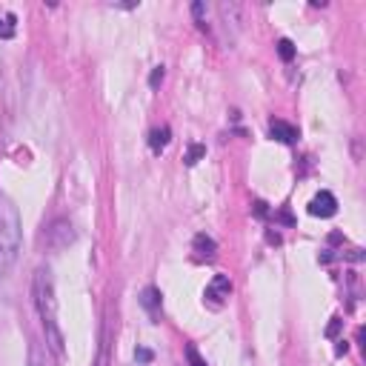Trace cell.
I'll return each instance as SVG.
<instances>
[{
	"label": "cell",
	"instance_id": "16",
	"mask_svg": "<svg viewBox=\"0 0 366 366\" xmlns=\"http://www.w3.org/2000/svg\"><path fill=\"white\" fill-rule=\"evenodd\" d=\"M164 77H166L164 66H155V69H152V75H149V86H152V89H157V86L164 83Z\"/></svg>",
	"mask_w": 366,
	"mask_h": 366
},
{
	"label": "cell",
	"instance_id": "21",
	"mask_svg": "<svg viewBox=\"0 0 366 366\" xmlns=\"http://www.w3.org/2000/svg\"><path fill=\"white\" fill-rule=\"evenodd\" d=\"M254 215H258V218H266L269 212H266V203L263 200H254Z\"/></svg>",
	"mask_w": 366,
	"mask_h": 366
},
{
	"label": "cell",
	"instance_id": "1",
	"mask_svg": "<svg viewBox=\"0 0 366 366\" xmlns=\"http://www.w3.org/2000/svg\"><path fill=\"white\" fill-rule=\"evenodd\" d=\"M31 298H35V309L40 315V324L46 332V346L52 355H63L66 341L57 326V298H55V278L49 266H38L35 278H31Z\"/></svg>",
	"mask_w": 366,
	"mask_h": 366
},
{
	"label": "cell",
	"instance_id": "3",
	"mask_svg": "<svg viewBox=\"0 0 366 366\" xmlns=\"http://www.w3.org/2000/svg\"><path fill=\"white\" fill-rule=\"evenodd\" d=\"M40 241H43V246L49 249V252H63V249H69L77 241V232H75L69 218H55L52 224L46 226Z\"/></svg>",
	"mask_w": 366,
	"mask_h": 366
},
{
	"label": "cell",
	"instance_id": "19",
	"mask_svg": "<svg viewBox=\"0 0 366 366\" xmlns=\"http://www.w3.org/2000/svg\"><path fill=\"white\" fill-rule=\"evenodd\" d=\"M338 329H341V317H332V324H329V329H326V335L332 338V335H338Z\"/></svg>",
	"mask_w": 366,
	"mask_h": 366
},
{
	"label": "cell",
	"instance_id": "8",
	"mask_svg": "<svg viewBox=\"0 0 366 366\" xmlns=\"http://www.w3.org/2000/svg\"><path fill=\"white\" fill-rule=\"evenodd\" d=\"M29 366H52L49 346H43L38 338L29 341Z\"/></svg>",
	"mask_w": 366,
	"mask_h": 366
},
{
	"label": "cell",
	"instance_id": "5",
	"mask_svg": "<svg viewBox=\"0 0 366 366\" xmlns=\"http://www.w3.org/2000/svg\"><path fill=\"white\" fill-rule=\"evenodd\" d=\"M309 212L315 215V218H332L338 212V198L332 195V192H317L315 198H312V203H309Z\"/></svg>",
	"mask_w": 366,
	"mask_h": 366
},
{
	"label": "cell",
	"instance_id": "15",
	"mask_svg": "<svg viewBox=\"0 0 366 366\" xmlns=\"http://www.w3.org/2000/svg\"><path fill=\"white\" fill-rule=\"evenodd\" d=\"M186 361H189V366H206V361L200 358V352L195 346H186Z\"/></svg>",
	"mask_w": 366,
	"mask_h": 366
},
{
	"label": "cell",
	"instance_id": "2",
	"mask_svg": "<svg viewBox=\"0 0 366 366\" xmlns=\"http://www.w3.org/2000/svg\"><path fill=\"white\" fill-rule=\"evenodd\" d=\"M21 237H23L21 212L14 200L0 189V278H9L14 263H18Z\"/></svg>",
	"mask_w": 366,
	"mask_h": 366
},
{
	"label": "cell",
	"instance_id": "12",
	"mask_svg": "<svg viewBox=\"0 0 366 366\" xmlns=\"http://www.w3.org/2000/svg\"><path fill=\"white\" fill-rule=\"evenodd\" d=\"M203 155H206V146H203V143H192V146H189V152H186V164L195 166Z\"/></svg>",
	"mask_w": 366,
	"mask_h": 366
},
{
	"label": "cell",
	"instance_id": "13",
	"mask_svg": "<svg viewBox=\"0 0 366 366\" xmlns=\"http://www.w3.org/2000/svg\"><path fill=\"white\" fill-rule=\"evenodd\" d=\"M0 38H14V14H6L3 21H0Z\"/></svg>",
	"mask_w": 366,
	"mask_h": 366
},
{
	"label": "cell",
	"instance_id": "4",
	"mask_svg": "<svg viewBox=\"0 0 366 366\" xmlns=\"http://www.w3.org/2000/svg\"><path fill=\"white\" fill-rule=\"evenodd\" d=\"M229 295H232V280H229V275H215V278L209 280V286H206V292H203V298L212 300V304H224Z\"/></svg>",
	"mask_w": 366,
	"mask_h": 366
},
{
	"label": "cell",
	"instance_id": "9",
	"mask_svg": "<svg viewBox=\"0 0 366 366\" xmlns=\"http://www.w3.org/2000/svg\"><path fill=\"white\" fill-rule=\"evenodd\" d=\"M192 249L198 252V258H215V252H218V244H215V237L212 235H195V241H192Z\"/></svg>",
	"mask_w": 366,
	"mask_h": 366
},
{
	"label": "cell",
	"instance_id": "14",
	"mask_svg": "<svg viewBox=\"0 0 366 366\" xmlns=\"http://www.w3.org/2000/svg\"><path fill=\"white\" fill-rule=\"evenodd\" d=\"M109 361V332L103 329V335H101V352H98V363L94 366H106Z\"/></svg>",
	"mask_w": 366,
	"mask_h": 366
},
{
	"label": "cell",
	"instance_id": "17",
	"mask_svg": "<svg viewBox=\"0 0 366 366\" xmlns=\"http://www.w3.org/2000/svg\"><path fill=\"white\" fill-rule=\"evenodd\" d=\"M135 358H138V363H152L155 361V355H152V349H138V352H135Z\"/></svg>",
	"mask_w": 366,
	"mask_h": 366
},
{
	"label": "cell",
	"instance_id": "11",
	"mask_svg": "<svg viewBox=\"0 0 366 366\" xmlns=\"http://www.w3.org/2000/svg\"><path fill=\"white\" fill-rule=\"evenodd\" d=\"M278 55H280V60H295V43L289 40V38H280L278 40Z\"/></svg>",
	"mask_w": 366,
	"mask_h": 366
},
{
	"label": "cell",
	"instance_id": "20",
	"mask_svg": "<svg viewBox=\"0 0 366 366\" xmlns=\"http://www.w3.org/2000/svg\"><path fill=\"white\" fill-rule=\"evenodd\" d=\"M192 14H195V21H203L206 6H203V3H192Z\"/></svg>",
	"mask_w": 366,
	"mask_h": 366
},
{
	"label": "cell",
	"instance_id": "10",
	"mask_svg": "<svg viewBox=\"0 0 366 366\" xmlns=\"http://www.w3.org/2000/svg\"><path fill=\"white\" fill-rule=\"evenodd\" d=\"M169 138H172V129L169 126H157V129L149 132V146L155 155H161L166 146H169Z\"/></svg>",
	"mask_w": 366,
	"mask_h": 366
},
{
	"label": "cell",
	"instance_id": "18",
	"mask_svg": "<svg viewBox=\"0 0 366 366\" xmlns=\"http://www.w3.org/2000/svg\"><path fill=\"white\" fill-rule=\"evenodd\" d=\"M278 220H280V224H286V226H292V224H295V218H292L289 209H280V212H278Z\"/></svg>",
	"mask_w": 366,
	"mask_h": 366
},
{
	"label": "cell",
	"instance_id": "6",
	"mask_svg": "<svg viewBox=\"0 0 366 366\" xmlns=\"http://www.w3.org/2000/svg\"><path fill=\"white\" fill-rule=\"evenodd\" d=\"M140 306L157 321V317H161V309H164V295H161V289H157V286H146V289L140 292Z\"/></svg>",
	"mask_w": 366,
	"mask_h": 366
},
{
	"label": "cell",
	"instance_id": "7",
	"mask_svg": "<svg viewBox=\"0 0 366 366\" xmlns=\"http://www.w3.org/2000/svg\"><path fill=\"white\" fill-rule=\"evenodd\" d=\"M269 135H272L278 143H295L298 140V129L292 123H286V120H272L269 123Z\"/></svg>",
	"mask_w": 366,
	"mask_h": 366
}]
</instances>
